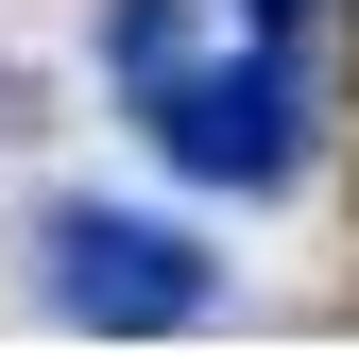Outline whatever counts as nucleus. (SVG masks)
I'll use <instances>...</instances> for the list:
<instances>
[{
	"mask_svg": "<svg viewBox=\"0 0 359 359\" xmlns=\"http://www.w3.org/2000/svg\"><path fill=\"white\" fill-rule=\"evenodd\" d=\"M34 308L86 342H171L222 308V257L154 205H34Z\"/></svg>",
	"mask_w": 359,
	"mask_h": 359,
	"instance_id": "nucleus-1",
	"label": "nucleus"
},
{
	"mask_svg": "<svg viewBox=\"0 0 359 359\" xmlns=\"http://www.w3.org/2000/svg\"><path fill=\"white\" fill-rule=\"evenodd\" d=\"M137 137L189 171V189L274 205L291 171H308V86H291L274 34H240V52H189V69H154V86H137Z\"/></svg>",
	"mask_w": 359,
	"mask_h": 359,
	"instance_id": "nucleus-2",
	"label": "nucleus"
},
{
	"mask_svg": "<svg viewBox=\"0 0 359 359\" xmlns=\"http://www.w3.org/2000/svg\"><path fill=\"white\" fill-rule=\"evenodd\" d=\"M86 52H103L120 86H154V69H189V0H103V18H86Z\"/></svg>",
	"mask_w": 359,
	"mask_h": 359,
	"instance_id": "nucleus-3",
	"label": "nucleus"
},
{
	"mask_svg": "<svg viewBox=\"0 0 359 359\" xmlns=\"http://www.w3.org/2000/svg\"><path fill=\"white\" fill-rule=\"evenodd\" d=\"M240 34H274V52H291V34H308V0H240Z\"/></svg>",
	"mask_w": 359,
	"mask_h": 359,
	"instance_id": "nucleus-4",
	"label": "nucleus"
}]
</instances>
